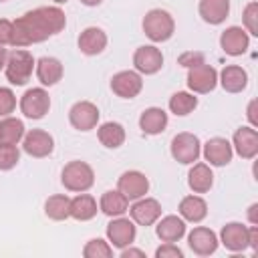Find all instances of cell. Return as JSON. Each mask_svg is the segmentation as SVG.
Instances as JSON below:
<instances>
[{"mask_svg":"<svg viewBox=\"0 0 258 258\" xmlns=\"http://www.w3.org/2000/svg\"><path fill=\"white\" fill-rule=\"evenodd\" d=\"M81 4H85V6H99L103 0H79Z\"/></svg>","mask_w":258,"mask_h":258,"instance_id":"cell-46","label":"cell"},{"mask_svg":"<svg viewBox=\"0 0 258 258\" xmlns=\"http://www.w3.org/2000/svg\"><path fill=\"white\" fill-rule=\"evenodd\" d=\"M99 210L109 218H117V216H123L129 210V200L119 189H109L101 196Z\"/></svg>","mask_w":258,"mask_h":258,"instance_id":"cell-29","label":"cell"},{"mask_svg":"<svg viewBox=\"0 0 258 258\" xmlns=\"http://www.w3.org/2000/svg\"><path fill=\"white\" fill-rule=\"evenodd\" d=\"M117 189L129 200H139L143 198L147 191H149V179L145 177V173L137 171V169H129V171H123L117 179Z\"/></svg>","mask_w":258,"mask_h":258,"instance_id":"cell-12","label":"cell"},{"mask_svg":"<svg viewBox=\"0 0 258 258\" xmlns=\"http://www.w3.org/2000/svg\"><path fill=\"white\" fill-rule=\"evenodd\" d=\"M97 137L107 149H117L125 143V127L117 121H107L97 127Z\"/></svg>","mask_w":258,"mask_h":258,"instance_id":"cell-30","label":"cell"},{"mask_svg":"<svg viewBox=\"0 0 258 258\" xmlns=\"http://www.w3.org/2000/svg\"><path fill=\"white\" fill-rule=\"evenodd\" d=\"M202 153H204V159L210 165H214V167H224L234 157L232 143L228 139H224V137H212V139H208L204 143Z\"/></svg>","mask_w":258,"mask_h":258,"instance_id":"cell-15","label":"cell"},{"mask_svg":"<svg viewBox=\"0 0 258 258\" xmlns=\"http://www.w3.org/2000/svg\"><path fill=\"white\" fill-rule=\"evenodd\" d=\"M0 2H6V0H0Z\"/></svg>","mask_w":258,"mask_h":258,"instance_id":"cell-48","label":"cell"},{"mask_svg":"<svg viewBox=\"0 0 258 258\" xmlns=\"http://www.w3.org/2000/svg\"><path fill=\"white\" fill-rule=\"evenodd\" d=\"M248 248L256 250L258 248V226H248Z\"/></svg>","mask_w":258,"mask_h":258,"instance_id":"cell-41","label":"cell"},{"mask_svg":"<svg viewBox=\"0 0 258 258\" xmlns=\"http://www.w3.org/2000/svg\"><path fill=\"white\" fill-rule=\"evenodd\" d=\"M177 62H179L181 67H185V69H191V67H196V64H202V62H204V54H202V52L187 50V52H183V54L177 58Z\"/></svg>","mask_w":258,"mask_h":258,"instance_id":"cell-40","label":"cell"},{"mask_svg":"<svg viewBox=\"0 0 258 258\" xmlns=\"http://www.w3.org/2000/svg\"><path fill=\"white\" fill-rule=\"evenodd\" d=\"M20 113L26 119H42L50 109V97L44 87H32L28 89L20 101H18Z\"/></svg>","mask_w":258,"mask_h":258,"instance_id":"cell-6","label":"cell"},{"mask_svg":"<svg viewBox=\"0 0 258 258\" xmlns=\"http://www.w3.org/2000/svg\"><path fill=\"white\" fill-rule=\"evenodd\" d=\"M248 220H250V224L258 226V204H252L248 208Z\"/></svg>","mask_w":258,"mask_h":258,"instance_id":"cell-43","label":"cell"},{"mask_svg":"<svg viewBox=\"0 0 258 258\" xmlns=\"http://www.w3.org/2000/svg\"><path fill=\"white\" fill-rule=\"evenodd\" d=\"M218 83L226 93H242L248 87V73L240 64H226L218 75Z\"/></svg>","mask_w":258,"mask_h":258,"instance_id":"cell-23","label":"cell"},{"mask_svg":"<svg viewBox=\"0 0 258 258\" xmlns=\"http://www.w3.org/2000/svg\"><path fill=\"white\" fill-rule=\"evenodd\" d=\"M167 113L161 107H149L139 115V129L145 135H159L167 127Z\"/></svg>","mask_w":258,"mask_h":258,"instance_id":"cell-24","label":"cell"},{"mask_svg":"<svg viewBox=\"0 0 258 258\" xmlns=\"http://www.w3.org/2000/svg\"><path fill=\"white\" fill-rule=\"evenodd\" d=\"M143 32L151 42H165L173 36L175 32V22L173 16L167 10L161 8H153L143 16Z\"/></svg>","mask_w":258,"mask_h":258,"instance_id":"cell-4","label":"cell"},{"mask_svg":"<svg viewBox=\"0 0 258 258\" xmlns=\"http://www.w3.org/2000/svg\"><path fill=\"white\" fill-rule=\"evenodd\" d=\"M6 58H8V50H6L4 46H0V71L4 69V64H6Z\"/></svg>","mask_w":258,"mask_h":258,"instance_id":"cell-45","label":"cell"},{"mask_svg":"<svg viewBox=\"0 0 258 258\" xmlns=\"http://www.w3.org/2000/svg\"><path fill=\"white\" fill-rule=\"evenodd\" d=\"M169 111L177 117H185L189 115L196 107H198V97L194 93H187V91H177L169 97V103H167Z\"/></svg>","mask_w":258,"mask_h":258,"instance_id":"cell-33","label":"cell"},{"mask_svg":"<svg viewBox=\"0 0 258 258\" xmlns=\"http://www.w3.org/2000/svg\"><path fill=\"white\" fill-rule=\"evenodd\" d=\"M133 67L139 75H155L163 67V54L153 44H143L133 52Z\"/></svg>","mask_w":258,"mask_h":258,"instance_id":"cell-13","label":"cell"},{"mask_svg":"<svg viewBox=\"0 0 258 258\" xmlns=\"http://www.w3.org/2000/svg\"><path fill=\"white\" fill-rule=\"evenodd\" d=\"M129 216L137 226H153L161 218V204L155 198H139L129 206Z\"/></svg>","mask_w":258,"mask_h":258,"instance_id":"cell-11","label":"cell"},{"mask_svg":"<svg viewBox=\"0 0 258 258\" xmlns=\"http://www.w3.org/2000/svg\"><path fill=\"white\" fill-rule=\"evenodd\" d=\"M254 107H256V101H250V105H248V119H250V127H256V125H258V119H256V115H254Z\"/></svg>","mask_w":258,"mask_h":258,"instance_id":"cell-44","label":"cell"},{"mask_svg":"<svg viewBox=\"0 0 258 258\" xmlns=\"http://www.w3.org/2000/svg\"><path fill=\"white\" fill-rule=\"evenodd\" d=\"M34 73H36V79L40 81L42 87H52L56 85L62 75H64V69H62V62L54 56H42L36 60L34 64Z\"/></svg>","mask_w":258,"mask_h":258,"instance_id":"cell-21","label":"cell"},{"mask_svg":"<svg viewBox=\"0 0 258 258\" xmlns=\"http://www.w3.org/2000/svg\"><path fill=\"white\" fill-rule=\"evenodd\" d=\"M135 236H137V228H135V222L129 218L117 216L107 224V240L113 248L123 250L131 246L135 242Z\"/></svg>","mask_w":258,"mask_h":258,"instance_id":"cell-8","label":"cell"},{"mask_svg":"<svg viewBox=\"0 0 258 258\" xmlns=\"http://www.w3.org/2000/svg\"><path fill=\"white\" fill-rule=\"evenodd\" d=\"M177 212L185 222L200 224L208 216V204L202 196H185V198H181Z\"/></svg>","mask_w":258,"mask_h":258,"instance_id":"cell-27","label":"cell"},{"mask_svg":"<svg viewBox=\"0 0 258 258\" xmlns=\"http://www.w3.org/2000/svg\"><path fill=\"white\" fill-rule=\"evenodd\" d=\"M20 161V151L12 143H0V171H8L16 167Z\"/></svg>","mask_w":258,"mask_h":258,"instance_id":"cell-35","label":"cell"},{"mask_svg":"<svg viewBox=\"0 0 258 258\" xmlns=\"http://www.w3.org/2000/svg\"><path fill=\"white\" fill-rule=\"evenodd\" d=\"M34 64H36V60H34L32 52H28L26 48H14L12 52H8V58L4 64V75L10 85L22 87L30 81Z\"/></svg>","mask_w":258,"mask_h":258,"instance_id":"cell-2","label":"cell"},{"mask_svg":"<svg viewBox=\"0 0 258 258\" xmlns=\"http://www.w3.org/2000/svg\"><path fill=\"white\" fill-rule=\"evenodd\" d=\"M155 258H183V252L177 248L175 242H163L155 250Z\"/></svg>","mask_w":258,"mask_h":258,"instance_id":"cell-38","label":"cell"},{"mask_svg":"<svg viewBox=\"0 0 258 258\" xmlns=\"http://www.w3.org/2000/svg\"><path fill=\"white\" fill-rule=\"evenodd\" d=\"M218 85V71L212 64H196L187 69V87L194 95H206L212 93Z\"/></svg>","mask_w":258,"mask_h":258,"instance_id":"cell-7","label":"cell"},{"mask_svg":"<svg viewBox=\"0 0 258 258\" xmlns=\"http://www.w3.org/2000/svg\"><path fill=\"white\" fill-rule=\"evenodd\" d=\"M218 236L214 230L206 228V226H196L189 234H187V246L194 254L198 256H210L218 250Z\"/></svg>","mask_w":258,"mask_h":258,"instance_id":"cell-16","label":"cell"},{"mask_svg":"<svg viewBox=\"0 0 258 258\" xmlns=\"http://www.w3.org/2000/svg\"><path fill=\"white\" fill-rule=\"evenodd\" d=\"M232 149L242 159H254L258 155V131L254 127H238L232 137Z\"/></svg>","mask_w":258,"mask_h":258,"instance_id":"cell-18","label":"cell"},{"mask_svg":"<svg viewBox=\"0 0 258 258\" xmlns=\"http://www.w3.org/2000/svg\"><path fill=\"white\" fill-rule=\"evenodd\" d=\"M44 214L54 222H62V220L71 218V198L64 194L50 196L44 202Z\"/></svg>","mask_w":258,"mask_h":258,"instance_id":"cell-32","label":"cell"},{"mask_svg":"<svg viewBox=\"0 0 258 258\" xmlns=\"http://www.w3.org/2000/svg\"><path fill=\"white\" fill-rule=\"evenodd\" d=\"M155 224V234L161 242H179L185 236V220L181 216H163Z\"/></svg>","mask_w":258,"mask_h":258,"instance_id":"cell-22","label":"cell"},{"mask_svg":"<svg viewBox=\"0 0 258 258\" xmlns=\"http://www.w3.org/2000/svg\"><path fill=\"white\" fill-rule=\"evenodd\" d=\"M60 183L64 185V189L75 194L89 191L95 183V171L87 161H69L60 171Z\"/></svg>","mask_w":258,"mask_h":258,"instance_id":"cell-3","label":"cell"},{"mask_svg":"<svg viewBox=\"0 0 258 258\" xmlns=\"http://www.w3.org/2000/svg\"><path fill=\"white\" fill-rule=\"evenodd\" d=\"M220 46L228 56H240L250 46V34L242 26H228L220 34Z\"/></svg>","mask_w":258,"mask_h":258,"instance_id":"cell-17","label":"cell"},{"mask_svg":"<svg viewBox=\"0 0 258 258\" xmlns=\"http://www.w3.org/2000/svg\"><path fill=\"white\" fill-rule=\"evenodd\" d=\"M12 24V46L24 48L30 44L44 42L50 36L58 34L67 26V16L58 6H38L18 16Z\"/></svg>","mask_w":258,"mask_h":258,"instance_id":"cell-1","label":"cell"},{"mask_svg":"<svg viewBox=\"0 0 258 258\" xmlns=\"http://www.w3.org/2000/svg\"><path fill=\"white\" fill-rule=\"evenodd\" d=\"M16 109V95L8 87H0V119L12 115Z\"/></svg>","mask_w":258,"mask_h":258,"instance_id":"cell-37","label":"cell"},{"mask_svg":"<svg viewBox=\"0 0 258 258\" xmlns=\"http://www.w3.org/2000/svg\"><path fill=\"white\" fill-rule=\"evenodd\" d=\"M99 115L101 113H99L95 103H91V101H77L69 109V123L77 131H91V129L97 127Z\"/></svg>","mask_w":258,"mask_h":258,"instance_id":"cell-10","label":"cell"},{"mask_svg":"<svg viewBox=\"0 0 258 258\" xmlns=\"http://www.w3.org/2000/svg\"><path fill=\"white\" fill-rule=\"evenodd\" d=\"M198 12L208 24H222L230 14V0H200Z\"/></svg>","mask_w":258,"mask_h":258,"instance_id":"cell-25","label":"cell"},{"mask_svg":"<svg viewBox=\"0 0 258 258\" xmlns=\"http://www.w3.org/2000/svg\"><path fill=\"white\" fill-rule=\"evenodd\" d=\"M220 242L230 252H244L248 248V226L240 222H228L220 230Z\"/></svg>","mask_w":258,"mask_h":258,"instance_id":"cell-19","label":"cell"},{"mask_svg":"<svg viewBox=\"0 0 258 258\" xmlns=\"http://www.w3.org/2000/svg\"><path fill=\"white\" fill-rule=\"evenodd\" d=\"M169 153L171 157L181 163V165H191L198 161V157L202 155V143L198 139V135L194 133H187V131H181L177 133L171 143H169Z\"/></svg>","mask_w":258,"mask_h":258,"instance_id":"cell-5","label":"cell"},{"mask_svg":"<svg viewBox=\"0 0 258 258\" xmlns=\"http://www.w3.org/2000/svg\"><path fill=\"white\" fill-rule=\"evenodd\" d=\"M244 30L252 36H258V2H248L242 12Z\"/></svg>","mask_w":258,"mask_h":258,"instance_id":"cell-36","label":"cell"},{"mask_svg":"<svg viewBox=\"0 0 258 258\" xmlns=\"http://www.w3.org/2000/svg\"><path fill=\"white\" fill-rule=\"evenodd\" d=\"M83 256L85 258H111L113 256V246L109 242H105L103 238H93L85 244Z\"/></svg>","mask_w":258,"mask_h":258,"instance_id":"cell-34","label":"cell"},{"mask_svg":"<svg viewBox=\"0 0 258 258\" xmlns=\"http://www.w3.org/2000/svg\"><path fill=\"white\" fill-rule=\"evenodd\" d=\"M79 50L87 56H95L101 54L107 48V32L99 26H87L81 34H79Z\"/></svg>","mask_w":258,"mask_h":258,"instance_id":"cell-20","label":"cell"},{"mask_svg":"<svg viewBox=\"0 0 258 258\" xmlns=\"http://www.w3.org/2000/svg\"><path fill=\"white\" fill-rule=\"evenodd\" d=\"M121 256H123V258H129V256H139V258H145V252H143V250H137V248L127 246V248H123V250H121Z\"/></svg>","mask_w":258,"mask_h":258,"instance_id":"cell-42","label":"cell"},{"mask_svg":"<svg viewBox=\"0 0 258 258\" xmlns=\"http://www.w3.org/2000/svg\"><path fill=\"white\" fill-rule=\"evenodd\" d=\"M187 185L194 194H206L214 185V173L208 163H191L187 173Z\"/></svg>","mask_w":258,"mask_h":258,"instance_id":"cell-26","label":"cell"},{"mask_svg":"<svg viewBox=\"0 0 258 258\" xmlns=\"http://www.w3.org/2000/svg\"><path fill=\"white\" fill-rule=\"evenodd\" d=\"M12 32H14V24L8 18H0V46L12 44Z\"/></svg>","mask_w":258,"mask_h":258,"instance_id":"cell-39","label":"cell"},{"mask_svg":"<svg viewBox=\"0 0 258 258\" xmlns=\"http://www.w3.org/2000/svg\"><path fill=\"white\" fill-rule=\"evenodd\" d=\"M22 149H24L26 155L36 157V159L48 157L54 149V139L44 129H30L22 137Z\"/></svg>","mask_w":258,"mask_h":258,"instance_id":"cell-9","label":"cell"},{"mask_svg":"<svg viewBox=\"0 0 258 258\" xmlns=\"http://www.w3.org/2000/svg\"><path fill=\"white\" fill-rule=\"evenodd\" d=\"M99 212V206H97V200L91 196V194H77L73 200H71V218L79 220V222H89L97 216Z\"/></svg>","mask_w":258,"mask_h":258,"instance_id":"cell-28","label":"cell"},{"mask_svg":"<svg viewBox=\"0 0 258 258\" xmlns=\"http://www.w3.org/2000/svg\"><path fill=\"white\" fill-rule=\"evenodd\" d=\"M52 2H56V4H67L69 0H52Z\"/></svg>","mask_w":258,"mask_h":258,"instance_id":"cell-47","label":"cell"},{"mask_svg":"<svg viewBox=\"0 0 258 258\" xmlns=\"http://www.w3.org/2000/svg\"><path fill=\"white\" fill-rule=\"evenodd\" d=\"M26 129H24V123L12 115L8 117H2L0 119V143H12V145H18L24 137Z\"/></svg>","mask_w":258,"mask_h":258,"instance_id":"cell-31","label":"cell"},{"mask_svg":"<svg viewBox=\"0 0 258 258\" xmlns=\"http://www.w3.org/2000/svg\"><path fill=\"white\" fill-rule=\"evenodd\" d=\"M143 79L137 71H119L111 79V91L121 99H133L141 93Z\"/></svg>","mask_w":258,"mask_h":258,"instance_id":"cell-14","label":"cell"}]
</instances>
